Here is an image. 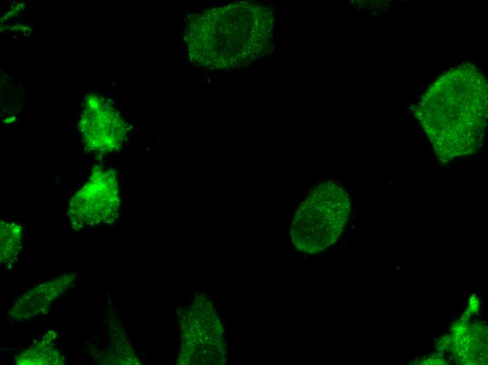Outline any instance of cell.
<instances>
[{"label": "cell", "instance_id": "cell-1", "mask_svg": "<svg viewBox=\"0 0 488 365\" xmlns=\"http://www.w3.org/2000/svg\"><path fill=\"white\" fill-rule=\"evenodd\" d=\"M487 83L474 67L452 69L424 94L415 115L438 158L449 161L475 153L487 118Z\"/></svg>", "mask_w": 488, "mask_h": 365}, {"label": "cell", "instance_id": "cell-2", "mask_svg": "<svg viewBox=\"0 0 488 365\" xmlns=\"http://www.w3.org/2000/svg\"><path fill=\"white\" fill-rule=\"evenodd\" d=\"M228 6L203 11L186 22L184 42L189 61L206 70L238 65L257 46L255 14Z\"/></svg>", "mask_w": 488, "mask_h": 365}, {"label": "cell", "instance_id": "cell-3", "mask_svg": "<svg viewBox=\"0 0 488 365\" xmlns=\"http://www.w3.org/2000/svg\"><path fill=\"white\" fill-rule=\"evenodd\" d=\"M119 204L115 172L96 166L71 198L67 215L72 227L81 230L113 223L118 215Z\"/></svg>", "mask_w": 488, "mask_h": 365}, {"label": "cell", "instance_id": "cell-4", "mask_svg": "<svg viewBox=\"0 0 488 365\" xmlns=\"http://www.w3.org/2000/svg\"><path fill=\"white\" fill-rule=\"evenodd\" d=\"M350 204L341 191L317 207L302 208L295 216L291 230L294 244L309 253L323 250L334 243L346 223Z\"/></svg>", "mask_w": 488, "mask_h": 365}, {"label": "cell", "instance_id": "cell-5", "mask_svg": "<svg viewBox=\"0 0 488 365\" xmlns=\"http://www.w3.org/2000/svg\"><path fill=\"white\" fill-rule=\"evenodd\" d=\"M78 127L85 148L101 155L119 150L128 133V124L116 108L95 94L86 98Z\"/></svg>", "mask_w": 488, "mask_h": 365}, {"label": "cell", "instance_id": "cell-6", "mask_svg": "<svg viewBox=\"0 0 488 365\" xmlns=\"http://www.w3.org/2000/svg\"><path fill=\"white\" fill-rule=\"evenodd\" d=\"M75 274H66L41 283L19 297L9 310L10 317L23 321L44 314L72 284Z\"/></svg>", "mask_w": 488, "mask_h": 365}, {"label": "cell", "instance_id": "cell-7", "mask_svg": "<svg viewBox=\"0 0 488 365\" xmlns=\"http://www.w3.org/2000/svg\"><path fill=\"white\" fill-rule=\"evenodd\" d=\"M55 338L56 334L54 332L47 333L41 341L22 351L17 357L16 363L22 365L63 364V357L50 345V342Z\"/></svg>", "mask_w": 488, "mask_h": 365}, {"label": "cell", "instance_id": "cell-8", "mask_svg": "<svg viewBox=\"0 0 488 365\" xmlns=\"http://www.w3.org/2000/svg\"><path fill=\"white\" fill-rule=\"evenodd\" d=\"M1 263L7 267L17 261L22 251V227L15 222L1 220Z\"/></svg>", "mask_w": 488, "mask_h": 365}]
</instances>
